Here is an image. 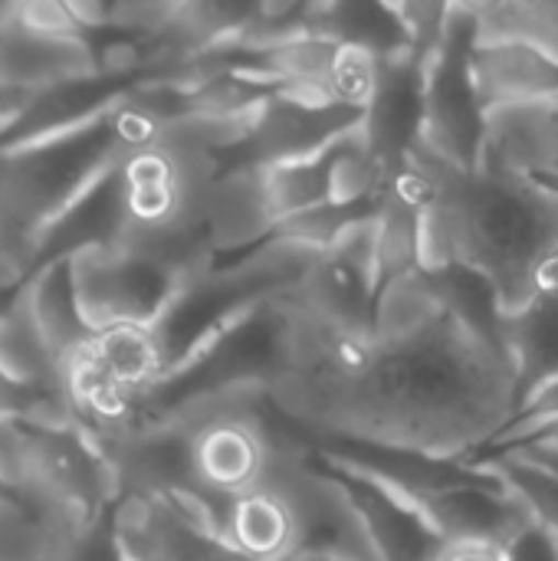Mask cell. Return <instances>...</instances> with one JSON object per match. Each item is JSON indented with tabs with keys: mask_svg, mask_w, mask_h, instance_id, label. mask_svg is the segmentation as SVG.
Segmentation results:
<instances>
[{
	"mask_svg": "<svg viewBox=\"0 0 558 561\" xmlns=\"http://www.w3.org/2000/svg\"><path fill=\"white\" fill-rule=\"evenodd\" d=\"M33 427L23 421H0V486L20 493L33 470Z\"/></svg>",
	"mask_w": 558,
	"mask_h": 561,
	"instance_id": "5bb4252c",
	"label": "cell"
},
{
	"mask_svg": "<svg viewBox=\"0 0 558 561\" xmlns=\"http://www.w3.org/2000/svg\"><path fill=\"white\" fill-rule=\"evenodd\" d=\"M16 293H20V286H16V289H0V319H3V316H7V309L13 306Z\"/></svg>",
	"mask_w": 558,
	"mask_h": 561,
	"instance_id": "44dd1931",
	"label": "cell"
},
{
	"mask_svg": "<svg viewBox=\"0 0 558 561\" xmlns=\"http://www.w3.org/2000/svg\"><path fill=\"white\" fill-rule=\"evenodd\" d=\"M56 539L46 526L13 496H0V561H49Z\"/></svg>",
	"mask_w": 558,
	"mask_h": 561,
	"instance_id": "4fadbf2b",
	"label": "cell"
},
{
	"mask_svg": "<svg viewBox=\"0 0 558 561\" xmlns=\"http://www.w3.org/2000/svg\"><path fill=\"white\" fill-rule=\"evenodd\" d=\"M128 161V158H125ZM122 161V164H125ZM122 164L102 174L39 240L33 273L72 260L95 247H115L125 230V184H122Z\"/></svg>",
	"mask_w": 558,
	"mask_h": 561,
	"instance_id": "8992f818",
	"label": "cell"
},
{
	"mask_svg": "<svg viewBox=\"0 0 558 561\" xmlns=\"http://www.w3.org/2000/svg\"><path fill=\"white\" fill-rule=\"evenodd\" d=\"M99 72V49L92 36L33 33L13 20L10 3H0V85L33 95L39 89Z\"/></svg>",
	"mask_w": 558,
	"mask_h": 561,
	"instance_id": "3957f363",
	"label": "cell"
},
{
	"mask_svg": "<svg viewBox=\"0 0 558 561\" xmlns=\"http://www.w3.org/2000/svg\"><path fill=\"white\" fill-rule=\"evenodd\" d=\"M474 43H520L558 62V7L553 3H477Z\"/></svg>",
	"mask_w": 558,
	"mask_h": 561,
	"instance_id": "7c38bea8",
	"label": "cell"
},
{
	"mask_svg": "<svg viewBox=\"0 0 558 561\" xmlns=\"http://www.w3.org/2000/svg\"><path fill=\"white\" fill-rule=\"evenodd\" d=\"M86 358L122 391L145 401L164 381V358L155 342V332L145 325H122L99 332L95 342L86 348Z\"/></svg>",
	"mask_w": 558,
	"mask_h": 561,
	"instance_id": "30bf717a",
	"label": "cell"
},
{
	"mask_svg": "<svg viewBox=\"0 0 558 561\" xmlns=\"http://www.w3.org/2000/svg\"><path fill=\"white\" fill-rule=\"evenodd\" d=\"M286 561H335L332 556H326V552H296L293 559Z\"/></svg>",
	"mask_w": 558,
	"mask_h": 561,
	"instance_id": "7402d4cb",
	"label": "cell"
},
{
	"mask_svg": "<svg viewBox=\"0 0 558 561\" xmlns=\"http://www.w3.org/2000/svg\"><path fill=\"white\" fill-rule=\"evenodd\" d=\"M23 102H26V92H13V89L0 85V128L23 108Z\"/></svg>",
	"mask_w": 558,
	"mask_h": 561,
	"instance_id": "d6986e66",
	"label": "cell"
},
{
	"mask_svg": "<svg viewBox=\"0 0 558 561\" xmlns=\"http://www.w3.org/2000/svg\"><path fill=\"white\" fill-rule=\"evenodd\" d=\"M516 447H543V450H558V421L556 424H549V427H543V431H536V434H529L523 444H516ZM513 450V447H510ZM503 454V450H500Z\"/></svg>",
	"mask_w": 558,
	"mask_h": 561,
	"instance_id": "ffe728a7",
	"label": "cell"
},
{
	"mask_svg": "<svg viewBox=\"0 0 558 561\" xmlns=\"http://www.w3.org/2000/svg\"><path fill=\"white\" fill-rule=\"evenodd\" d=\"M181 99L138 82L99 118L0 154V289L30 279L43 233L112 168L155 145Z\"/></svg>",
	"mask_w": 558,
	"mask_h": 561,
	"instance_id": "6da1fadb",
	"label": "cell"
},
{
	"mask_svg": "<svg viewBox=\"0 0 558 561\" xmlns=\"http://www.w3.org/2000/svg\"><path fill=\"white\" fill-rule=\"evenodd\" d=\"M3 493H7V490H3V486H0V496H3Z\"/></svg>",
	"mask_w": 558,
	"mask_h": 561,
	"instance_id": "603a6c76",
	"label": "cell"
},
{
	"mask_svg": "<svg viewBox=\"0 0 558 561\" xmlns=\"http://www.w3.org/2000/svg\"><path fill=\"white\" fill-rule=\"evenodd\" d=\"M454 319L444 276L408 270L382 283L372 306V339L385 352H408L431 342Z\"/></svg>",
	"mask_w": 558,
	"mask_h": 561,
	"instance_id": "277c9868",
	"label": "cell"
},
{
	"mask_svg": "<svg viewBox=\"0 0 558 561\" xmlns=\"http://www.w3.org/2000/svg\"><path fill=\"white\" fill-rule=\"evenodd\" d=\"M69 263L79 309L95 335L122 325L151 329L184 286L174 273L118 247H95Z\"/></svg>",
	"mask_w": 558,
	"mask_h": 561,
	"instance_id": "7a4b0ae2",
	"label": "cell"
},
{
	"mask_svg": "<svg viewBox=\"0 0 558 561\" xmlns=\"http://www.w3.org/2000/svg\"><path fill=\"white\" fill-rule=\"evenodd\" d=\"M227 542L250 561L293 559L303 546V533L289 496L266 480L253 493L230 500Z\"/></svg>",
	"mask_w": 558,
	"mask_h": 561,
	"instance_id": "ba28073f",
	"label": "cell"
},
{
	"mask_svg": "<svg viewBox=\"0 0 558 561\" xmlns=\"http://www.w3.org/2000/svg\"><path fill=\"white\" fill-rule=\"evenodd\" d=\"M23 299L30 306V316H33L43 342L62 362V368H69L95 342V332L89 329V322L79 309L69 260L33 273L23 283Z\"/></svg>",
	"mask_w": 558,
	"mask_h": 561,
	"instance_id": "9c48e42d",
	"label": "cell"
},
{
	"mask_svg": "<svg viewBox=\"0 0 558 561\" xmlns=\"http://www.w3.org/2000/svg\"><path fill=\"white\" fill-rule=\"evenodd\" d=\"M49 561H125L122 546L115 539V529H112V513L95 519V523H89L76 536L62 539L53 549V559Z\"/></svg>",
	"mask_w": 558,
	"mask_h": 561,
	"instance_id": "9a60e30c",
	"label": "cell"
},
{
	"mask_svg": "<svg viewBox=\"0 0 558 561\" xmlns=\"http://www.w3.org/2000/svg\"><path fill=\"white\" fill-rule=\"evenodd\" d=\"M10 13L20 26L43 33V36H76L82 33L69 13L66 3L56 0H23V3H10ZM86 36V33H82Z\"/></svg>",
	"mask_w": 558,
	"mask_h": 561,
	"instance_id": "2e32d148",
	"label": "cell"
},
{
	"mask_svg": "<svg viewBox=\"0 0 558 561\" xmlns=\"http://www.w3.org/2000/svg\"><path fill=\"white\" fill-rule=\"evenodd\" d=\"M470 79L483 112L558 99V62L520 43H474Z\"/></svg>",
	"mask_w": 558,
	"mask_h": 561,
	"instance_id": "52a82bcc",
	"label": "cell"
},
{
	"mask_svg": "<svg viewBox=\"0 0 558 561\" xmlns=\"http://www.w3.org/2000/svg\"><path fill=\"white\" fill-rule=\"evenodd\" d=\"M503 454H516L536 467H543L546 473L558 477V450H543V447H513V450H503Z\"/></svg>",
	"mask_w": 558,
	"mask_h": 561,
	"instance_id": "ac0fdd59",
	"label": "cell"
},
{
	"mask_svg": "<svg viewBox=\"0 0 558 561\" xmlns=\"http://www.w3.org/2000/svg\"><path fill=\"white\" fill-rule=\"evenodd\" d=\"M0 371L23 388L69 394L66 368L43 342V335L30 316V306L23 299V286L13 299V306L7 309V316L0 319Z\"/></svg>",
	"mask_w": 558,
	"mask_h": 561,
	"instance_id": "8fae6325",
	"label": "cell"
},
{
	"mask_svg": "<svg viewBox=\"0 0 558 561\" xmlns=\"http://www.w3.org/2000/svg\"><path fill=\"white\" fill-rule=\"evenodd\" d=\"M204 227L217 260L230 253L247 256L276 233L260 164H227L217 174L204 201Z\"/></svg>",
	"mask_w": 558,
	"mask_h": 561,
	"instance_id": "5b68a950",
	"label": "cell"
},
{
	"mask_svg": "<svg viewBox=\"0 0 558 561\" xmlns=\"http://www.w3.org/2000/svg\"><path fill=\"white\" fill-rule=\"evenodd\" d=\"M434 561H513V549L487 539H467V542H444Z\"/></svg>",
	"mask_w": 558,
	"mask_h": 561,
	"instance_id": "e0dca14e",
	"label": "cell"
}]
</instances>
